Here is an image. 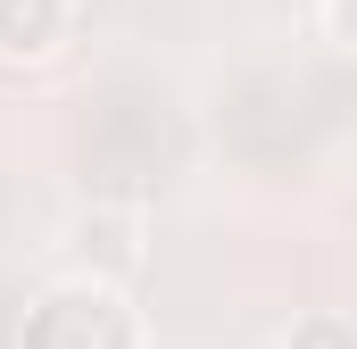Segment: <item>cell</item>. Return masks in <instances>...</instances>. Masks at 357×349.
<instances>
[{
  "label": "cell",
  "mask_w": 357,
  "mask_h": 349,
  "mask_svg": "<svg viewBox=\"0 0 357 349\" xmlns=\"http://www.w3.org/2000/svg\"><path fill=\"white\" fill-rule=\"evenodd\" d=\"M75 34V0H0V67H42Z\"/></svg>",
  "instance_id": "3"
},
{
  "label": "cell",
  "mask_w": 357,
  "mask_h": 349,
  "mask_svg": "<svg viewBox=\"0 0 357 349\" xmlns=\"http://www.w3.org/2000/svg\"><path fill=\"white\" fill-rule=\"evenodd\" d=\"M17 349H150V333H142V308L125 299V283L59 274L50 291H33Z\"/></svg>",
  "instance_id": "1"
},
{
  "label": "cell",
  "mask_w": 357,
  "mask_h": 349,
  "mask_svg": "<svg viewBox=\"0 0 357 349\" xmlns=\"http://www.w3.org/2000/svg\"><path fill=\"white\" fill-rule=\"evenodd\" d=\"M282 349H357V333H349V316L341 308H316V316H299L291 325V341Z\"/></svg>",
  "instance_id": "4"
},
{
  "label": "cell",
  "mask_w": 357,
  "mask_h": 349,
  "mask_svg": "<svg viewBox=\"0 0 357 349\" xmlns=\"http://www.w3.org/2000/svg\"><path fill=\"white\" fill-rule=\"evenodd\" d=\"M133 266H142V208H84L67 225V274L125 283Z\"/></svg>",
  "instance_id": "2"
}]
</instances>
